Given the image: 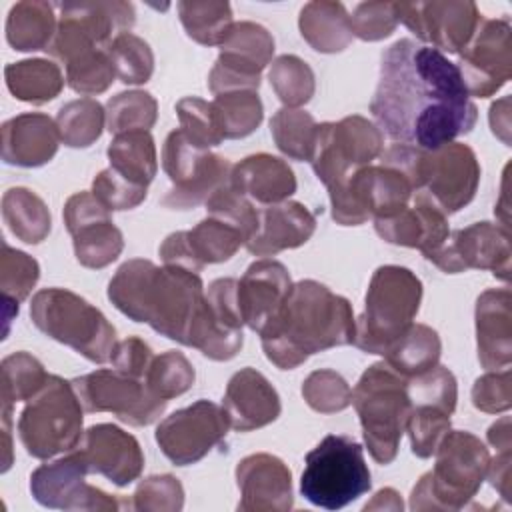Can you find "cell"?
Instances as JSON below:
<instances>
[{
	"instance_id": "obj_1",
	"label": "cell",
	"mask_w": 512,
	"mask_h": 512,
	"mask_svg": "<svg viewBox=\"0 0 512 512\" xmlns=\"http://www.w3.org/2000/svg\"><path fill=\"white\" fill-rule=\"evenodd\" d=\"M370 112L392 142L422 150L456 142L478 120L456 62L410 38L396 40L382 54Z\"/></svg>"
},
{
	"instance_id": "obj_2",
	"label": "cell",
	"mask_w": 512,
	"mask_h": 512,
	"mask_svg": "<svg viewBox=\"0 0 512 512\" xmlns=\"http://www.w3.org/2000/svg\"><path fill=\"white\" fill-rule=\"evenodd\" d=\"M354 328L352 304L344 296L316 280H300L260 332V342L276 368L292 370L312 354L352 344Z\"/></svg>"
},
{
	"instance_id": "obj_3",
	"label": "cell",
	"mask_w": 512,
	"mask_h": 512,
	"mask_svg": "<svg viewBox=\"0 0 512 512\" xmlns=\"http://www.w3.org/2000/svg\"><path fill=\"white\" fill-rule=\"evenodd\" d=\"M108 300L130 320L144 322L160 336L188 346L204 304V284L198 272L132 258L110 278Z\"/></svg>"
},
{
	"instance_id": "obj_4",
	"label": "cell",
	"mask_w": 512,
	"mask_h": 512,
	"mask_svg": "<svg viewBox=\"0 0 512 512\" xmlns=\"http://www.w3.org/2000/svg\"><path fill=\"white\" fill-rule=\"evenodd\" d=\"M380 162L402 170L414 194H422L446 216L468 206L478 190L480 164L474 150L462 142H448L434 150L392 144Z\"/></svg>"
},
{
	"instance_id": "obj_5",
	"label": "cell",
	"mask_w": 512,
	"mask_h": 512,
	"mask_svg": "<svg viewBox=\"0 0 512 512\" xmlns=\"http://www.w3.org/2000/svg\"><path fill=\"white\" fill-rule=\"evenodd\" d=\"M434 456V468L412 488L410 510L464 508L486 480L488 448L472 432L448 430Z\"/></svg>"
},
{
	"instance_id": "obj_6",
	"label": "cell",
	"mask_w": 512,
	"mask_h": 512,
	"mask_svg": "<svg viewBox=\"0 0 512 512\" xmlns=\"http://www.w3.org/2000/svg\"><path fill=\"white\" fill-rule=\"evenodd\" d=\"M422 302L420 278L396 264H386L374 270L364 312L356 318L354 346L366 354L384 356L392 344L414 324Z\"/></svg>"
},
{
	"instance_id": "obj_7",
	"label": "cell",
	"mask_w": 512,
	"mask_h": 512,
	"mask_svg": "<svg viewBox=\"0 0 512 512\" xmlns=\"http://www.w3.org/2000/svg\"><path fill=\"white\" fill-rule=\"evenodd\" d=\"M406 382L382 360L368 366L352 390V406L362 426L364 444L374 462L382 466L394 462L406 432L410 414Z\"/></svg>"
},
{
	"instance_id": "obj_8",
	"label": "cell",
	"mask_w": 512,
	"mask_h": 512,
	"mask_svg": "<svg viewBox=\"0 0 512 512\" xmlns=\"http://www.w3.org/2000/svg\"><path fill=\"white\" fill-rule=\"evenodd\" d=\"M30 318L48 338L70 346L94 364L110 362L116 330L108 318L82 296L66 288H42L32 296Z\"/></svg>"
},
{
	"instance_id": "obj_9",
	"label": "cell",
	"mask_w": 512,
	"mask_h": 512,
	"mask_svg": "<svg viewBox=\"0 0 512 512\" xmlns=\"http://www.w3.org/2000/svg\"><path fill=\"white\" fill-rule=\"evenodd\" d=\"M84 408L72 382L50 374L44 388L26 400L18 416V438L24 450L38 460L74 450L82 436Z\"/></svg>"
},
{
	"instance_id": "obj_10",
	"label": "cell",
	"mask_w": 512,
	"mask_h": 512,
	"mask_svg": "<svg viewBox=\"0 0 512 512\" xmlns=\"http://www.w3.org/2000/svg\"><path fill=\"white\" fill-rule=\"evenodd\" d=\"M372 488L364 448L350 436L328 434L306 454L300 494L324 510H340Z\"/></svg>"
},
{
	"instance_id": "obj_11",
	"label": "cell",
	"mask_w": 512,
	"mask_h": 512,
	"mask_svg": "<svg viewBox=\"0 0 512 512\" xmlns=\"http://www.w3.org/2000/svg\"><path fill=\"white\" fill-rule=\"evenodd\" d=\"M384 152L382 130L360 114L338 122H322L316 128L312 170L328 188L346 182L358 168L372 164Z\"/></svg>"
},
{
	"instance_id": "obj_12",
	"label": "cell",
	"mask_w": 512,
	"mask_h": 512,
	"mask_svg": "<svg viewBox=\"0 0 512 512\" xmlns=\"http://www.w3.org/2000/svg\"><path fill=\"white\" fill-rule=\"evenodd\" d=\"M162 170L172 182L162 206L170 210H190L230 182L232 164L210 150L192 144L180 128L172 130L162 146Z\"/></svg>"
},
{
	"instance_id": "obj_13",
	"label": "cell",
	"mask_w": 512,
	"mask_h": 512,
	"mask_svg": "<svg viewBox=\"0 0 512 512\" xmlns=\"http://www.w3.org/2000/svg\"><path fill=\"white\" fill-rule=\"evenodd\" d=\"M58 28L46 52L62 64L72 58L108 48L110 42L130 32L136 22V12L130 2H84L58 4Z\"/></svg>"
},
{
	"instance_id": "obj_14",
	"label": "cell",
	"mask_w": 512,
	"mask_h": 512,
	"mask_svg": "<svg viewBox=\"0 0 512 512\" xmlns=\"http://www.w3.org/2000/svg\"><path fill=\"white\" fill-rule=\"evenodd\" d=\"M70 382L84 412H112L118 420L130 426H148L156 422L168 404L152 394L144 380L124 376L114 368H100Z\"/></svg>"
},
{
	"instance_id": "obj_15",
	"label": "cell",
	"mask_w": 512,
	"mask_h": 512,
	"mask_svg": "<svg viewBox=\"0 0 512 512\" xmlns=\"http://www.w3.org/2000/svg\"><path fill=\"white\" fill-rule=\"evenodd\" d=\"M274 38L256 22H234L220 44V54L208 74V88L214 96L260 88V74L272 62Z\"/></svg>"
},
{
	"instance_id": "obj_16",
	"label": "cell",
	"mask_w": 512,
	"mask_h": 512,
	"mask_svg": "<svg viewBox=\"0 0 512 512\" xmlns=\"http://www.w3.org/2000/svg\"><path fill=\"white\" fill-rule=\"evenodd\" d=\"M228 430L224 408L202 398L166 416L156 428V442L172 464L188 466L220 446Z\"/></svg>"
},
{
	"instance_id": "obj_17",
	"label": "cell",
	"mask_w": 512,
	"mask_h": 512,
	"mask_svg": "<svg viewBox=\"0 0 512 512\" xmlns=\"http://www.w3.org/2000/svg\"><path fill=\"white\" fill-rule=\"evenodd\" d=\"M86 468L78 454L70 450L66 456L38 466L30 474V492L40 506L60 510L114 512L132 506L122 498L108 494L86 482Z\"/></svg>"
},
{
	"instance_id": "obj_18",
	"label": "cell",
	"mask_w": 512,
	"mask_h": 512,
	"mask_svg": "<svg viewBox=\"0 0 512 512\" xmlns=\"http://www.w3.org/2000/svg\"><path fill=\"white\" fill-rule=\"evenodd\" d=\"M446 274L466 270H490L496 278H510V234L492 222H474L448 234L444 244L426 256Z\"/></svg>"
},
{
	"instance_id": "obj_19",
	"label": "cell",
	"mask_w": 512,
	"mask_h": 512,
	"mask_svg": "<svg viewBox=\"0 0 512 512\" xmlns=\"http://www.w3.org/2000/svg\"><path fill=\"white\" fill-rule=\"evenodd\" d=\"M458 72L468 96H494L512 76V28L508 18H482L458 54Z\"/></svg>"
},
{
	"instance_id": "obj_20",
	"label": "cell",
	"mask_w": 512,
	"mask_h": 512,
	"mask_svg": "<svg viewBox=\"0 0 512 512\" xmlns=\"http://www.w3.org/2000/svg\"><path fill=\"white\" fill-rule=\"evenodd\" d=\"M396 14L418 40L442 54H460L484 18L470 0L396 2Z\"/></svg>"
},
{
	"instance_id": "obj_21",
	"label": "cell",
	"mask_w": 512,
	"mask_h": 512,
	"mask_svg": "<svg viewBox=\"0 0 512 512\" xmlns=\"http://www.w3.org/2000/svg\"><path fill=\"white\" fill-rule=\"evenodd\" d=\"M242 314L238 306V280L218 278L204 292V304L196 316L188 346L216 362L232 360L242 344Z\"/></svg>"
},
{
	"instance_id": "obj_22",
	"label": "cell",
	"mask_w": 512,
	"mask_h": 512,
	"mask_svg": "<svg viewBox=\"0 0 512 512\" xmlns=\"http://www.w3.org/2000/svg\"><path fill=\"white\" fill-rule=\"evenodd\" d=\"M62 218L72 236L74 256L84 268H106L122 254L124 236L112 222L110 210L92 192L72 194Z\"/></svg>"
},
{
	"instance_id": "obj_23",
	"label": "cell",
	"mask_w": 512,
	"mask_h": 512,
	"mask_svg": "<svg viewBox=\"0 0 512 512\" xmlns=\"http://www.w3.org/2000/svg\"><path fill=\"white\" fill-rule=\"evenodd\" d=\"M74 452L88 474H100L120 488L138 480L144 468L140 442L116 424L90 426Z\"/></svg>"
},
{
	"instance_id": "obj_24",
	"label": "cell",
	"mask_w": 512,
	"mask_h": 512,
	"mask_svg": "<svg viewBox=\"0 0 512 512\" xmlns=\"http://www.w3.org/2000/svg\"><path fill=\"white\" fill-rule=\"evenodd\" d=\"M240 512H286L294 504L292 472L274 454L258 452L236 466Z\"/></svg>"
},
{
	"instance_id": "obj_25",
	"label": "cell",
	"mask_w": 512,
	"mask_h": 512,
	"mask_svg": "<svg viewBox=\"0 0 512 512\" xmlns=\"http://www.w3.org/2000/svg\"><path fill=\"white\" fill-rule=\"evenodd\" d=\"M290 290L292 278L282 262L272 258L252 262L238 280V306L244 326L260 334L276 316Z\"/></svg>"
},
{
	"instance_id": "obj_26",
	"label": "cell",
	"mask_w": 512,
	"mask_h": 512,
	"mask_svg": "<svg viewBox=\"0 0 512 512\" xmlns=\"http://www.w3.org/2000/svg\"><path fill=\"white\" fill-rule=\"evenodd\" d=\"M222 408L230 428L250 432L272 424L280 412V396L268 378L256 368H240L226 384Z\"/></svg>"
},
{
	"instance_id": "obj_27",
	"label": "cell",
	"mask_w": 512,
	"mask_h": 512,
	"mask_svg": "<svg viewBox=\"0 0 512 512\" xmlns=\"http://www.w3.org/2000/svg\"><path fill=\"white\" fill-rule=\"evenodd\" d=\"M374 230L384 242L416 248L424 258L440 248L450 234L448 216L422 194H414L412 204L398 214L374 220Z\"/></svg>"
},
{
	"instance_id": "obj_28",
	"label": "cell",
	"mask_w": 512,
	"mask_h": 512,
	"mask_svg": "<svg viewBox=\"0 0 512 512\" xmlns=\"http://www.w3.org/2000/svg\"><path fill=\"white\" fill-rule=\"evenodd\" d=\"M316 230V216L296 200L262 206L258 210V226L252 238L244 244L254 256H276L282 250H292L306 244Z\"/></svg>"
},
{
	"instance_id": "obj_29",
	"label": "cell",
	"mask_w": 512,
	"mask_h": 512,
	"mask_svg": "<svg viewBox=\"0 0 512 512\" xmlns=\"http://www.w3.org/2000/svg\"><path fill=\"white\" fill-rule=\"evenodd\" d=\"M2 160L10 166L38 168L48 164L56 152L60 134L56 120L42 112H24L2 124Z\"/></svg>"
},
{
	"instance_id": "obj_30",
	"label": "cell",
	"mask_w": 512,
	"mask_h": 512,
	"mask_svg": "<svg viewBox=\"0 0 512 512\" xmlns=\"http://www.w3.org/2000/svg\"><path fill=\"white\" fill-rule=\"evenodd\" d=\"M476 348L484 370L512 362V296L508 288H488L476 300Z\"/></svg>"
},
{
	"instance_id": "obj_31",
	"label": "cell",
	"mask_w": 512,
	"mask_h": 512,
	"mask_svg": "<svg viewBox=\"0 0 512 512\" xmlns=\"http://www.w3.org/2000/svg\"><path fill=\"white\" fill-rule=\"evenodd\" d=\"M230 186L260 206L280 204L296 192V176L286 160L258 152L232 164Z\"/></svg>"
},
{
	"instance_id": "obj_32",
	"label": "cell",
	"mask_w": 512,
	"mask_h": 512,
	"mask_svg": "<svg viewBox=\"0 0 512 512\" xmlns=\"http://www.w3.org/2000/svg\"><path fill=\"white\" fill-rule=\"evenodd\" d=\"M302 38L322 54H336L350 46L354 34L350 14L342 2L314 0L302 6L298 16Z\"/></svg>"
},
{
	"instance_id": "obj_33",
	"label": "cell",
	"mask_w": 512,
	"mask_h": 512,
	"mask_svg": "<svg viewBox=\"0 0 512 512\" xmlns=\"http://www.w3.org/2000/svg\"><path fill=\"white\" fill-rule=\"evenodd\" d=\"M54 8V4L42 0L16 2L6 18L8 44L18 52L46 50L58 28Z\"/></svg>"
},
{
	"instance_id": "obj_34",
	"label": "cell",
	"mask_w": 512,
	"mask_h": 512,
	"mask_svg": "<svg viewBox=\"0 0 512 512\" xmlns=\"http://www.w3.org/2000/svg\"><path fill=\"white\" fill-rule=\"evenodd\" d=\"M4 80L10 94L28 104H46L64 88V74L58 64L44 58L12 62L4 68Z\"/></svg>"
},
{
	"instance_id": "obj_35",
	"label": "cell",
	"mask_w": 512,
	"mask_h": 512,
	"mask_svg": "<svg viewBox=\"0 0 512 512\" xmlns=\"http://www.w3.org/2000/svg\"><path fill=\"white\" fill-rule=\"evenodd\" d=\"M106 156L114 172L144 188H148L158 172L156 144L146 130L116 134L108 144Z\"/></svg>"
},
{
	"instance_id": "obj_36",
	"label": "cell",
	"mask_w": 512,
	"mask_h": 512,
	"mask_svg": "<svg viewBox=\"0 0 512 512\" xmlns=\"http://www.w3.org/2000/svg\"><path fill=\"white\" fill-rule=\"evenodd\" d=\"M48 378L50 374L44 370L42 362L32 354L20 350L6 356L0 364L2 424L12 426L14 404L36 396L44 388Z\"/></svg>"
},
{
	"instance_id": "obj_37",
	"label": "cell",
	"mask_w": 512,
	"mask_h": 512,
	"mask_svg": "<svg viewBox=\"0 0 512 512\" xmlns=\"http://www.w3.org/2000/svg\"><path fill=\"white\" fill-rule=\"evenodd\" d=\"M2 220L24 244H40L48 238L52 216L46 202L32 190L16 186L2 196Z\"/></svg>"
},
{
	"instance_id": "obj_38",
	"label": "cell",
	"mask_w": 512,
	"mask_h": 512,
	"mask_svg": "<svg viewBox=\"0 0 512 512\" xmlns=\"http://www.w3.org/2000/svg\"><path fill=\"white\" fill-rule=\"evenodd\" d=\"M440 352L442 342L438 332L426 324H412L384 354V362L408 380L434 368Z\"/></svg>"
},
{
	"instance_id": "obj_39",
	"label": "cell",
	"mask_w": 512,
	"mask_h": 512,
	"mask_svg": "<svg viewBox=\"0 0 512 512\" xmlns=\"http://www.w3.org/2000/svg\"><path fill=\"white\" fill-rule=\"evenodd\" d=\"M178 16L188 38L202 46H220L234 24L232 8L222 0H182Z\"/></svg>"
},
{
	"instance_id": "obj_40",
	"label": "cell",
	"mask_w": 512,
	"mask_h": 512,
	"mask_svg": "<svg viewBox=\"0 0 512 512\" xmlns=\"http://www.w3.org/2000/svg\"><path fill=\"white\" fill-rule=\"evenodd\" d=\"M210 104L224 140L250 136L264 118L262 100L254 90L218 94Z\"/></svg>"
},
{
	"instance_id": "obj_41",
	"label": "cell",
	"mask_w": 512,
	"mask_h": 512,
	"mask_svg": "<svg viewBox=\"0 0 512 512\" xmlns=\"http://www.w3.org/2000/svg\"><path fill=\"white\" fill-rule=\"evenodd\" d=\"M186 240L200 270L206 264H220L230 260L246 242L238 228L214 216H208L200 220L192 230H186Z\"/></svg>"
},
{
	"instance_id": "obj_42",
	"label": "cell",
	"mask_w": 512,
	"mask_h": 512,
	"mask_svg": "<svg viewBox=\"0 0 512 512\" xmlns=\"http://www.w3.org/2000/svg\"><path fill=\"white\" fill-rule=\"evenodd\" d=\"M54 120L62 144L68 148H88L102 136L106 108L94 98H78L66 102Z\"/></svg>"
},
{
	"instance_id": "obj_43",
	"label": "cell",
	"mask_w": 512,
	"mask_h": 512,
	"mask_svg": "<svg viewBox=\"0 0 512 512\" xmlns=\"http://www.w3.org/2000/svg\"><path fill=\"white\" fill-rule=\"evenodd\" d=\"M316 120L310 112L302 108H286L282 106L270 118V132L278 150L300 162H310L314 140H316Z\"/></svg>"
},
{
	"instance_id": "obj_44",
	"label": "cell",
	"mask_w": 512,
	"mask_h": 512,
	"mask_svg": "<svg viewBox=\"0 0 512 512\" xmlns=\"http://www.w3.org/2000/svg\"><path fill=\"white\" fill-rule=\"evenodd\" d=\"M268 80L278 100L286 108H300L308 104L316 90L312 68L294 54H282L272 60Z\"/></svg>"
},
{
	"instance_id": "obj_45",
	"label": "cell",
	"mask_w": 512,
	"mask_h": 512,
	"mask_svg": "<svg viewBox=\"0 0 512 512\" xmlns=\"http://www.w3.org/2000/svg\"><path fill=\"white\" fill-rule=\"evenodd\" d=\"M158 102L146 90H128L106 102V128L110 134L146 130L156 124Z\"/></svg>"
},
{
	"instance_id": "obj_46",
	"label": "cell",
	"mask_w": 512,
	"mask_h": 512,
	"mask_svg": "<svg viewBox=\"0 0 512 512\" xmlns=\"http://www.w3.org/2000/svg\"><path fill=\"white\" fill-rule=\"evenodd\" d=\"M108 54H110L116 78L120 82L136 86L150 80L154 72V54L150 44L144 38L132 32H124L110 42Z\"/></svg>"
},
{
	"instance_id": "obj_47",
	"label": "cell",
	"mask_w": 512,
	"mask_h": 512,
	"mask_svg": "<svg viewBox=\"0 0 512 512\" xmlns=\"http://www.w3.org/2000/svg\"><path fill=\"white\" fill-rule=\"evenodd\" d=\"M194 380L196 372L192 362L178 350H166L160 356H154L144 378L150 392L166 402L188 392Z\"/></svg>"
},
{
	"instance_id": "obj_48",
	"label": "cell",
	"mask_w": 512,
	"mask_h": 512,
	"mask_svg": "<svg viewBox=\"0 0 512 512\" xmlns=\"http://www.w3.org/2000/svg\"><path fill=\"white\" fill-rule=\"evenodd\" d=\"M66 68V84L82 96H98L106 92L114 78V66L108 54V48H98L84 52L70 62L64 64Z\"/></svg>"
},
{
	"instance_id": "obj_49",
	"label": "cell",
	"mask_w": 512,
	"mask_h": 512,
	"mask_svg": "<svg viewBox=\"0 0 512 512\" xmlns=\"http://www.w3.org/2000/svg\"><path fill=\"white\" fill-rule=\"evenodd\" d=\"M450 416L446 410L432 404H414L406 420L412 454L418 458L434 456L440 440L450 430Z\"/></svg>"
},
{
	"instance_id": "obj_50",
	"label": "cell",
	"mask_w": 512,
	"mask_h": 512,
	"mask_svg": "<svg viewBox=\"0 0 512 512\" xmlns=\"http://www.w3.org/2000/svg\"><path fill=\"white\" fill-rule=\"evenodd\" d=\"M40 278V266L38 262L6 242L2 244V256H0V290L4 302L20 304L24 302L32 288L36 286Z\"/></svg>"
},
{
	"instance_id": "obj_51",
	"label": "cell",
	"mask_w": 512,
	"mask_h": 512,
	"mask_svg": "<svg viewBox=\"0 0 512 512\" xmlns=\"http://www.w3.org/2000/svg\"><path fill=\"white\" fill-rule=\"evenodd\" d=\"M302 398L320 414H336L352 404V388L336 370L320 368L302 382Z\"/></svg>"
},
{
	"instance_id": "obj_52",
	"label": "cell",
	"mask_w": 512,
	"mask_h": 512,
	"mask_svg": "<svg viewBox=\"0 0 512 512\" xmlns=\"http://www.w3.org/2000/svg\"><path fill=\"white\" fill-rule=\"evenodd\" d=\"M410 406L414 404H432L448 414L456 410V400H458V386L454 374L446 368L436 364L434 368L408 378L406 382Z\"/></svg>"
},
{
	"instance_id": "obj_53",
	"label": "cell",
	"mask_w": 512,
	"mask_h": 512,
	"mask_svg": "<svg viewBox=\"0 0 512 512\" xmlns=\"http://www.w3.org/2000/svg\"><path fill=\"white\" fill-rule=\"evenodd\" d=\"M176 116L184 136L198 148L210 150L224 140L210 102L198 96H184L176 102Z\"/></svg>"
},
{
	"instance_id": "obj_54",
	"label": "cell",
	"mask_w": 512,
	"mask_h": 512,
	"mask_svg": "<svg viewBox=\"0 0 512 512\" xmlns=\"http://www.w3.org/2000/svg\"><path fill=\"white\" fill-rule=\"evenodd\" d=\"M206 212H208V216H214V218L224 220L226 224L238 228L246 242L256 232L258 210L254 208L252 200L246 198L244 194H240L236 188H232L230 182L226 186L218 188L206 200Z\"/></svg>"
},
{
	"instance_id": "obj_55",
	"label": "cell",
	"mask_w": 512,
	"mask_h": 512,
	"mask_svg": "<svg viewBox=\"0 0 512 512\" xmlns=\"http://www.w3.org/2000/svg\"><path fill=\"white\" fill-rule=\"evenodd\" d=\"M184 506V488L172 474L144 478L132 494V508L140 512H178Z\"/></svg>"
},
{
	"instance_id": "obj_56",
	"label": "cell",
	"mask_w": 512,
	"mask_h": 512,
	"mask_svg": "<svg viewBox=\"0 0 512 512\" xmlns=\"http://www.w3.org/2000/svg\"><path fill=\"white\" fill-rule=\"evenodd\" d=\"M398 24L396 2H362L350 16L352 34L364 42L388 38Z\"/></svg>"
},
{
	"instance_id": "obj_57",
	"label": "cell",
	"mask_w": 512,
	"mask_h": 512,
	"mask_svg": "<svg viewBox=\"0 0 512 512\" xmlns=\"http://www.w3.org/2000/svg\"><path fill=\"white\" fill-rule=\"evenodd\" d=\"M110 212L114 210H132L146 200L148 188L138 186L126 178H122L112 168H104L92 180L90 190Z\"/></svg>"
},
{
	"instance_id": "obj_58",
	"label": "cell",
	"mask_w": 512,
	"mask_h": 512,
	"mask_svg": "<svg viewBox=\"0 0 512 512\" xmlns=\"http://www.w3.org/2000/svg\"><path fill=\"white\" fill-rule=\"evenodd\" d=\"M472 404L486 414H500L512 406V374L510 368L488 370L476 378L472 386Z\"/></svg>"
},
{
	"instance_id": "obj_59",
	"label": "cell",
	"mask_w": 512,
	"mask_h": 512,
	"mask_svg": "<svg viewBox=\"0 0 512 512\" xmlns=\"http://www.w3.org/2000/svg\"><path fill=\"white\" fill-rule=\"evenodd\" d=\"M152 360H154V354H152L150 346L138 336H128V338L116 342L114 352L110 356V362L116 372L136 378V380L146 378Z\"/></svg>"
},
{
	"instance_id": "obj_60",
	"label": "cell",
	"mask_w": 512,
	"mask_h": 512,
	"mask_svg": "<svg viewBox=\"0 0 512 512\" xmlns=\"http://www.w3.org/2000/svg\"><path fill=\"white\" fill-rule=\"evenodd\" d=\"M510 460V450H498L496 456L490 458L486 470V478L506 502H510Z\"/></svg>"
},
{
	"instance_id": "obj_61",
	"label": "cell",
	"mask_w": 512,
	"mask_h": 512,
	"mask_svg": "<svg viewBox=\"0 0 512 512\" xmlns=\"http://www.w3.org/2000/svg\"><path fill=\"white\" fill-rule=\"evenodd\" d=\"M490 128L496 138L510 144V98L504 96L490 106Z\"/></svg>"
},
{
	"instance_id": "obj_62",
	"label": "cell",
	"mask_w": 512,
	"mask_h": 512,
	"mask_svg": "<svg viewBox=\"0 0 512 512\" xmlns=\"http://www.w3.org/2000/svg\"><path fill=\"white\" fill-rule=\"evenodd\" d=\"M488 442L498 450H512V432H510V416H502L500 420H496L488 432Z\"/></svg>"
},
{
	"instance_id": "obj_63",
	"label": "cell",
	"mask_w": 512,
	"mask_h": 512,
	"mask_svg": "<svg viewBox=\"0 0 512 512\" xmlns=\"http://www.w3.org/2000/svg\"><path fill=\"white\" fill-rule=\"evenodd\" d=\"M404 504L400 500V494L394 488H382L374 494V498L364 506L366 512L370 510H402Z\"/></svg>"
}]
</instances>
